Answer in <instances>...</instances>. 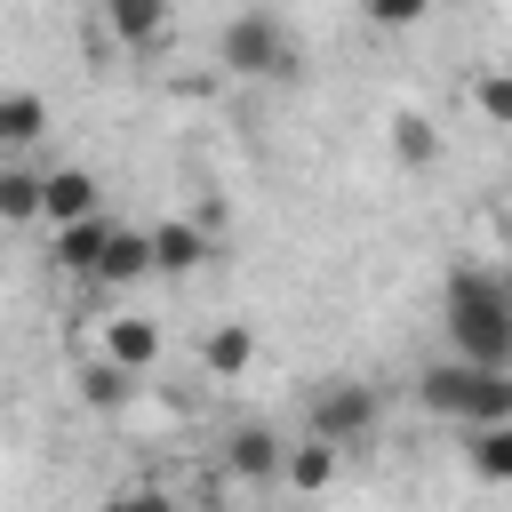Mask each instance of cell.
Segmentation results:
<instances>
[{"label": "cell", "mask_w": 512, "mask_h": 512, "mask_svg": "<svg viewBox=\"0 0 512 512\" xmlns=\"http://www.w3.org/2000/svg\"><path fill=\"white\" fill-rule=\"evenodd\" d=\"M440 328H448V352H464V360H504V368H512V272H488V264L448 272V288H440Z\"/></svg>", "instance_id": "obj_1"}, {"label": "cell", "mask_w": 512, "mask_h": 512, "mask_svg": "<svg viewBox=\"0 0 512 512\" xmlns=\"http://www.w3.org/2000/svg\"><path fill=\"white\" fill-rule=\"evenodd\" d=\"M416 400H424L432 416H448V424H496V416H512V368H504V360H464V352H448V360H432V368L416 376Z\"/></svg>", "instance_id": "obj_2"}, {"label": "cell", "mask_w": 512, "mask_h": 512, "mask_svg": "<svg viewBox=\"0 0 512 512\" xmlns=\"http://www.w3.org/2000/svg\"><path fill=\"white\" fill-rule=\"evenodd\" d=\"M216 64H224L232 80H288V72H296V40H288V24H280L272 8L240 0V16L216 32Z\"/></svg>", "instance_id": "obj_3"}, {"label": "cell", "mask_w": 512, "mask_h": 512, "mask_svg": "<svg viewBox=\"0 0 512 512\" xmlns=\"http://www.w3.org/2000/svg\"><path fill=\"white\" fill-rule=\"evenodd\" d=\"M312 432L336 440V448H360V440L376 432V392L352 384V376H328V384L312 392Z\"/></svg>", "instance_id": "obj_4"}, {"label": "cell", "mask_w": 512, "mask_h": 512, "mask_svg": "<svg viewBox=\"0 0 512 512\" xmlns=\"http://www.w3.org/2000/svg\"><path fill=\"white\" fill-rule=\"evenodd\" d=\"M112 216L104 208H88V216H72V224H56V272H80V280H96V264H104V248H112Z\"/></svg>", "instance_id": "obj_5"}, {"label": "cell", "mask_w": 512, "mask_h": 512, "mask_svg": "<svg viewBox=\"0 0 512 512\" xmlns=\"http://www.w3.org/2000/svg\"><path fill=\"white\" fill-rule=\"evenodd\" d=\"M200 368H208L216 384L248 376V368H256V320H216V328L200 336Z\"/></svg>", "instance_id": "obj_6"}, {"label": "cell", "mask_w": 512, "mask_h": 512, "mask_svg": "<svg viewBox=\"0 0 512 512\" xmlns=\"http://www.w3.org/2000/svg\"><path fill=\"white\" fill-rule=\"evenodd\" d=\"M224 464H232L240 480H280V472H288V440H280L272 424H240V432L224 440Z\"/></svg>", "instance_id": "obj_7"}, {"label": "cell", "mask_w": 512, "mask_h": 512, "mask_svg": "<svg viewBox=\"0 0 512 512\" xmlns=\"http://www.w3.org/2000/svg\"><path fill=\"white\" fill-rule=\"evenodd\" d=\"M152 264H160L168 280L200 272V264H208V232H200L192 216H168V224H152Z\"/></svg>", "instance_id": "obj_8"}, {"label": "cell", "mask_w": 512, "mask_h": 512, "mask_svg": "<svg viewBox=\"0 0 512 512\" xmlns=\"http://www.w3.org/2000/svg\"><path fill=\"white\" fill-rule=\"evenodd\" d=\"M144 272H160V264H152V224H120L112 248H104V264H96V280H104V288H128V280H144Z\"/></svg>", "instance_id": "obj_9"}, {"label": "cell", "mask_w": 512, "mask_h": 512, "mask_svg": "<svg viewBox=\"0 0 512 512\" xmlns=\"http://www.w3.org/2000/svg\"><path fill=\"white\" fill-rule=\"evenodd\" d=\"M104 24L120 48H160L168 32V0H104Z\"/></svg>", "instance_id": "obj_10"}, {"label": "cell", "mask_w": 512, "mask_h": 512, "mask_svg": "<svg viewBox=\"0 0 512 512\" xmlns=\"http://www.w3.org/2000/svg\"><path fill=\"white\" fill-rule=\"evenodd\" d=\"M464 464H472L480 480H512V416H496V424H464Z\"/></svg>", "instance_id": "obj_11"}, {"label": "cell", "mask_w": 512, "mask_h": 512, "mask_svg": "<svg viewBox=\"0 0 512 512\" xmlns=\"http://www.w3.org/2000/svg\"><path fill=\"white\" fill-rule=\"evenodd\" d=\"M104 352H112L120 368H136V376H144V368L160 360V328H152V320H136V312H120V320H104Z\"/></svg>", "instance_id": "obj_12"}, {"label": "cell", "mask_w": 512, "mask_h": 512, "mask_svg": "<svg viewBox=\"0 0 512 512\" xmlns=\"http://www.w3.org/2000/svg\"><path fill=\"white\" fill-rule=\"evenodd\" d=\"M40 128H48V96L40 88H8L0 96V144H40Z\"/></svg>", "instance_id": "obj_13"}, {"label": "cell", "mask_w": 512, "mask_h": 512, "mask_svg": "<svg viewBox=\"0 0 512 512\" xmlns=\"http://www.w3.org/2000/svg\"><path fill=\"white\" fill-rule=\"evenodd\" d=\"M88 208H104L96 176H88V168H56V176H48V224H72V216H88Z\"/></svg>", "instance_id": "obj_14"}, {"label": "cell", "mask_w": 512, "mask_h": 512, "mask_svg": "<svg viewBox=\"0 0 512 512\" xmlns=\"http://www.w3.org/2000/svg\"><path fill=\"white\" fill-rule=\"evenodd\" d=\"M336 456H344V448H336V440H320V432H312V440H304V448H288V472H280V480H288V488H296V496H312V488H328V480H336Z\"/></svg>", "instance_id": "obj_15"}, {"label": "cell", "mask_w": 512, "mask_h": 512, "mask_svg": "<svg viewBox=\"0 0 512 512\" xmlns=\"http://www.w3.org/2000/svg\"><path fill=\"white\" fill-rule=\"evenodd\" d=\"M0 216H8V224L48 216V176H32V168H0Z\"/></svg>", "instance_id": "obj_16"}, {"label": "cell", "mask_w": 512, "mask_h": 512, "mask_svg": "<svg viewBox=\"0 0 512 512\" xmlns=\"http://www.w3.org/2000/svg\"><path fill=\"white\" fill-rule=\"evenodd\" d=\"M80 392H88V408H120V400L136 392V368H120V360L104 352V360H88V368H80Z\"/></svg>", "instance_id": "obj_17"}, {"label": "cell", "mask_w": 512, "mask_h": 512, "mask_svg": "<svg viewBox=\"0 0 512 512\" xmlns=\"http://www.w3.org/2000/svg\"><path fill=\"white\" fill-rule=\"evenodd\" d=\"M392 152H400L408 168H432V160H440V128H432L424 112H400V120H392Z\"/></svg>", "instance_id": "obj_18"}, {"label": "cell", "mask_w": 512, "mask_h": 512, "mask_svg": "<svg viewBox=\"0 0 512 512\" xmlns=\"http://www.w3.org/2000/svg\"><path fill=\"white\" fill-rule=\"evenodd\" d=\"M472 112H480L488 128H512V72H480V80H472Z\"/></svg>", "instance_id": "obj_19"}, {"label": "cell", "mask_w": 512, "mask_h": 512, "mask_svg": "<svg viewBox=\"0 0 512 512\" xmlns=\"http://www.w3.org/2000/svg\"><path fill=\"white\" fill-rule=\"evenodd\" d=\"M432 8H440V0H360V16H368V24H392V32H400V24H424Z\"/></svg>", "instance_id": "obj_20"}, {"label": "cell", "mask_w": 512, "mask_h": 512, "mask_svg": "<svg viewBox=\"0 0 512 512\" xmlns=\"http://www.w3.org/2000/svg\"><path fill=\"white\" fill-rule=\"evenodd\" d=\"M504 272H512V248H504Z\"/></svg>", "instance_id": "obj_21"}, {"label": "cell", "mask_w": 512, "mask_h": 512, "mask_svg": "<svg viewBox=\"0 0 512 512\" xmlns=\"http://www.w3.org/2000/svg\"><path fill=\"white\" fill-rule=\"evenodd\" d=\"M448 8H464V0H448Z\"/></svg>", "instance_id": "obj_22"}]
</instances>
